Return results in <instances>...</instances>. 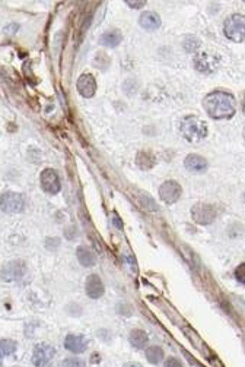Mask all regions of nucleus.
I'll list each match as a JSON object with an SVG mask.
<instances>
[{
  "label": "nucleus",
  "mask_w": 245,
  "mask_h": 367,
  "mask_svg": "<svg viewBox=\"0 0 245 367\" xmlns=\"http://www.w3.org/2000/svg\"><path fill=\"white\" fill-rule=\"evenodd\" d=\"M244 269H245V263H241L238 268H237V271H235V277H237V280L241 283V284H244L245 280H244Z\"/></svg>",
  "instance_id": "obj_23"
},
{
  "label": "nucleus",
  "mask_w": 245,
  "mask_h": 367,
  "mask_svg": "<svg viewBox=\"0 0 245 367\" xmlns=\"http://www.w3.org/2000/svg\"><path fill=\"white\" fill-rule=\"evenodd\" d=\"M61 367H86L85 362L81 360V359H76V357H70V359H66L63 360L61 363Z\"/></svg>",
  "instance_id": "obj_22"
},
{
  "label": "nucleus",
  "mask_w": 245,
  "mask_h": 367,
  "mask_svg": "<svg viewBox=\"0 0 245 367\" xmlns=\"http://www.w3.org/2000/svg\"><path fill=\"white\" fill-rule=\"evenodd\" d=\"M163 367H183V365H181V362H180L178 359H175V357H169V359L165 362Z\"/></svg>",
  "instance_id": "obj_24"
},
{
  "label": "nucleus",
  "mask_w": 245,
  "mask_h": 367,
  "mask_svg": "<svg viewBox=\"0 0 245 367\" xmlns=\"http://www.w3.org/2000/svg\"><path fill=\"white\" fill-rule=\"evenodd\" d=\"M76 255H78V260L81 262L82 266L91 268L96 263V255L86 246H79L76 250Z\"/></svg>",
  "instance_id": "obj_16"
},
{
  "label": "nucleus",
  "mask_w": 245,
  "mask_h": 367,
  "mask_svg": "<svg viewBox=\"0 0 245 367\" xmlns=\"http://www.w3.org/2000/svg\"><path fill=\"white\" fill-rule=\"evenodd\" d=\"M18 345L13 339H1L0 341V363L4 357L13 354L16 351Z\"/></svg>",
  "instance_id": "obj_21"
},
{
  "label": "nucleus",
  "mask_w": 245,
  "mask_h": 367,
  "mask_svg": "<svg viewBox=\"0 0 245 367\" xmlns=\"http://www.w3.org/2000/svg\"><path fill=\"white\" fill-rule=\"evenodd\" d=\"M163 356H165V354H163V350L161 347H158V345L149 347V348L146 350V359H148V362L152 363V365H159L163 360Z\"/></svg>",
  "instance_id": "obj_20"
},
{
  "label": "nucleus",
  "mask_w": 245,
  "mask_h": 367,
  "mask_svg": "<svg viewBox=\"0 0 245 367\" xmlns=\"http://www.w3.org/2000/svg\"><path fill=\"white\" fill-rule=\"evenodd\" d=\"M41 187L45 193L56 195L60 192V179L53 168H45L40 176Z\"/></svg>",
  "instance_id": "obj_9"
},
{
  "label": "nucleus",
  "mask_w": 245,
  "mask_h": 367,
  "mask_svg": "<svg viewBox=\"0 0 245 367\" xmlns=\"http://www.w3.org/2000/svg\"><path fill=\"white\" fill-rule=\"evenodd\" d=\"M128 341H130V344H131L134 348L142 350V348H145V347L148 345L149 336H148V333H146L145 330H142V329H133V330L130 332V335H128Z\"/></svg>",
  "instance_id": "obj_17"
},
{
  "label": "nucleus",
  "mask_w": 245,
  "mask_h": 367,
  "mask_svg": "<svg viewBox=\"0 0 245 367\" xmlns=\"http://www.w3.org/2000/svg\"><path fill=\"white\" fill-rule=\"evenodd\" d=\"M184 165L188 171L191 173H203L207 170V161L204 160L203 157L197 155V154H190L185 161H184Z\"/></svg>",
  "instance_id": "obj_14"
},
{
  "label": "nucleus",
  "mask_w": 245,
  "mask_h": 367,
  "mask_svg": "<svg viewBox=\"0 0 245 367\" xmlns=\"http://www.w3.org/2000/svg\"><path fill=\"white\" fill-rule=\"evenodd\" d=\"M193 220L202 225H207L216 218V208L209 204H196L191 209Z\"/></svg>",
  "instance_id": "obj_7"
},
{
  "label": "nucleus",
  "mask_w": 245,
  "mask_h": 367,
  "mask_svg": "<svg viewBox=\"0 0 245 367\" xmlns=\"http://www.w3.org/2000/svg\"><path fill=\"white\" fill-rule=\"evenodd\" d=\"M111 218H113V224H114L119 230H122V220L119 218V215H117V214H113V217H111Z\"/></svg>",
  "instance_id": "obj_26"
},
{
  "label": "nucleus",
  "mask_w": 245,
  "mask_h": 367,
  "mask_svg": "<svg viewBox=\"0 0 245 367\" xmlns=\"http://www.w3.org/2000/svg\"><path fill=\"white\" fill-rule=\"evenodd\" d=\"M78 91L81 92V95L85 97V98L93 97V94L96 91L95 78L91 73H83V75H81V78L78 79Z\"/></svg>",
  "instance_id": "obj_13"
},
{
  "label": "nucleus",
  "mask_w": 245,
  "mask_h": 367,
  "mask_svg": "<svg viewBox=\"0 0 245 367\" xmlns=\"http://www.w3.org/2000/svg\"><path fill=\"white\" fill-rule=\"evenodd\" d=\"M204 109L212 119H231L237 111V101L232 94L225 91H213L204 98Z\"/></svg>",
  "instance_id": "obj_1"
},
{
  "label": "nucleus",
  "mask_w": 245,
  "mask_h": 367,
  "mask_svg": "<svg viewBox=\"0 0 245 367\" xmlns=\"http://www.w3.org/2000/svg\"><path fill=\"white\" fill-rule=\"evenodd\" d=\"M225 36L232 41L243 42L245 37V19L243 15H232L225 21L223 25Z\"/></svg>",
  "instance_id": "obj_3"
},
{
  "label": "nucleus",
  "mask_w": 245,
  "mask_h": 367,
  "mask_svg": "<svg viewBox=\"0 0 245 367\" xmlns=\"http://www.w3.org/2000/svg\"><path fill=\"white\" fill-rule=\"evenodd\" d=\"M124 367H142L139 363H127Z\"/></svg>",
  "instance_id": "obj_27"
},
{
  "label": "nucleus",
  "mask_w": 245,
  "mask_h": 367,
  "mask_svg": "<svg viewBox=\"0 0 245 367\" xmlns=\"http://www.w3.org/2000/svg\"><path fill=\"white\" fill-rule=\"evenodd\" d=\"M136 164L142 170H151L155 165V157L148 151H140L136 157Z\"/></svg>",
  "instance_id": "obj_19"
},
{
  "label": "nucleus",
  "mask_w": 245,
  "mask_h": 367,
  "mask_svg": "<svg viewBox=\"0 0 245 367\" xmlns=\"http://www.w3.org/2000/svg\"><path fill=\"white\" fill-rule=\"evenodd\" d=\"M139 24L142 25V28L148 31H155L161 27V18L155 12H145L140 15Z\"/></svg>",
  "instance_id": "obj_15"
},
{
  "label": "nucleus",
  "mask_w": 245,
  "mask_h": 367,
  "mask_svg": "<svg viewBox=\"0 0 245 367\" xmlns=\"http://www.w3.org/2000/svg\"><path fill=\"white\" fill-rule=\"evenodd\" d=\"M88 339L83 336V335H75V333H70L66 336L64 339V347L66 350H69L70 353L73 354H81L83 351H86L88 348Z\"/></svg>",
  "instance_id": "obj_11"
},
{
  "label": "nucleus",
  "mask_w": 245,
  "mask_h": 367,
  "mask_svg": "<svg viewBox=\"0 0 245 367\" xmlns=\"http://www.w3.org/2000/svg\"><path fill=\"white\" fill-rule=\"evenodd\" d=\"M180 129L188 142H200L207 136V124L197 116H185L181 120Z\"/></svg>",
  "instance_id": "obj_2"
},
{
  "label": "nucleus",
  "mask_w": 245,
  "mask_h": 367,
  "mask_svg": "<svg viewBox=\"0 0 245 367\" xmlns=\"http://www.w3.org/2000/svg\"><path fill=\"white\" fill-rule=\"evenodd\" d=\"M217 65H219V59L209 51H200L194 57V66L202 73H213Z\"/></svg>",
  "instance_id": "obj_8"
},
{
  "label": "nucleus",
  "mask_w": 245,
  "mask_h": 367,
  "mask_svg": "<svg viewBox=\"0 0 245 367\" xmlns=\"http://www.w3.org/2000/svg\"><path fill=\"white\" fill-rule=\"evenodd\" d=\"M183 189L175 180H168L159 187V196L165 204H175L181 198Z\"/></svg>",
  "instance_id": "obj_10"
},
{
  "label": "nucleus",
  "mask_w": 245,
  "mask_h": 367,
  "mask_svg": "<svg viewBox=\"0 0 245 367\" xmlns=\"http://www.w3.org/2000/svg\"><path fill=\"white\" fill-rule=\"evenodd\" d=\"M56 356V350L54 347H51L50 344H38L34 348V354H32V363L37 367H47L54 359Z\"/></svg>",
  "instance_id": "obj_6"
},
{
  "label": "nucleus",
  "mask_w": 245,
  "mask_h": 367,
  "mask_svg": "<svg viewBox=\"0 0 245 367\" xmlns=\"http://www.w3.org/2000/svg\"><path fill=\"white\" fill-rule=\"evenodd\" d=\"M25 271H27V265L22 260H12V262H7L1 268L0 277L3 281L12 283V281L21 280L25 275Z\"/></svg>",
  "instance_id": "obj_5"
},
{
  "label": "nucleus",
  "mask_w": 245,
  "mask_h": 367,
  "mask_svg": "<svg viewBox=\"0 0 245 367\" xmlns=\"http://www.w3.org/2000/svg\"><path fill=\"white\" fill-rule=\"evenodd\" d=\"M130 7H136V9H139V7H142L143 4H146V1L145 0H140V1H130V0H127L125 1Z\"/></svg>",
  "instance_id": "obj_25"
},
{
  "label": "nucleus",
  "mask_w": 245,
  "mask_h": 367,
  "mask_svg": "<svg viewBox=\"0 0 245 367\" xmlns=\"http://www.w3.org/2000/svg\"><path fill=\"white\" fill-rule=\"evenodd\" d=\"M25 208V199L21 193L4 192L0 195V209L6 214H18Z\"/></svg>",
  "instance_id": "obj_4"
},
{
  "label": "nucleus",
  "mask_w": 245,
  "mask_h": 367,
  "mask_svg": "<svg viewBox=\"0 0 245 367\" xmlns=\"http://www.w3.org/2000/svg\"><path fill=\"white\" fill-rule=\"evenodd\" d=\"M122 40V33L119 31V30H108V31H105L102 36H101V44L102 45H105V47H110V48H114V47H117Z\"/></svg>",
  "instance_id": "obj_18"
},
{
  "label": "nucleus",
  "mask_w": 245,
  "mask_h": 367,
  "mask_svg": "<svg viewBox=\"0 0 245 367\" xmlns=\"http://www.w3.org/2000/svg\"><path fill=\"white\" fill-rule=\"evenodd\" d=\"M85 288H86L88 297H91V298H93V300L102 297V295H104V291H105L104 284H102V280H101L96 274H92V275H89V277L86 278V287H85Z\"/></svg>",
  "instance_id": "obj_12"
}]
</instances>
